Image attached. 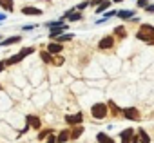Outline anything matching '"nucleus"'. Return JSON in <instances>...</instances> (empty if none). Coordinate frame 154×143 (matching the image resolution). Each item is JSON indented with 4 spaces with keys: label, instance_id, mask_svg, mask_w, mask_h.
<instances>
[{
    "label": "nucleus",
    "instance_id": "20e7f679",
    "mask_svg": "<svg viewBox=\"0 0 154 143\" xmlns=\"http://www.w3.org/2000/svg\"><path fill=\"white\" fill-rule=\"evenodd\" d=\"M114 44H116V38H114V36H103V38L100 40L98 47H100L102 51H107V49H112Z\"/></svg>",
    "mask_w": 154,
    "mask_h": 143
},
{
    "label": "nucleus",
    "instance_id": "412c9836",
    "mask_svg": "<svg viewBox=\"0 0 154 143\" xmlns=\"http://www.w3.org/2000/svg\"><path fill=\"white\" fill-rule=\"evenodd\" d=\"M96 139H98V143H114L112 141V138H109L107 134H103V132H100L98 136H96Z\"/></svg>",
    "mask_w": 154,
    "mask_h": 143
},
{
    "label": "nucleus",
    "instance_id": "473e14b6",
    "mask_svg": "<svg viewBox=\"0 0 154 143\" xmlns=\"http://www.w3.org/2000/svg\"><path fill=\"white\" fill-rule=\"evenodd\" d=\"M35 27H36V26H24V27H22V31H26V33H27V31H31V29H35Z\"/></svg>",
    "mask_w": 154,
    "mask_h": 143
},
{
    "label": "nucleus",
    "instance_id": "a211bd4d",
    "mask_svg": "<svg viewBox=\"0 0 154 143\" xmlns=\"http://www.w3.org/2000/svg\"><path fill=\"white\" fill-rule=\"evenodd\" d=\"M109 6H111V0H105V2H102L100 6H96V15H100V13H105V11H109Z\"/></svg>",
    "mask_w": 154,
    "mask_h": 143
},
{
    "label": "nucleus",
    "instance_id": "ddd939ff",
    "mask_svg": "<svg viewBox=\"0 0 154 143\" xmlns=\"http://www.w3.org/2000/svg\"><path fill=\"white\" fill-rule=\"evenodd\" d=\"M62 49H63V45L62 44H58V42H53V44H47V51L54 56V54H58V53H62Z\"/></svg>",
    "mask_w": 154,
    "mask_h": 143
},
{
    "label": "nucleus",
    "instance_id": "39448f33",
    "mask_svg": "<svg viewBox=\"0 0 154 143\" xmlns=\"http://www.w3.org/2000/svg\"><path fill=\"white\" fill-rule=\"evenodd\" d=\"M65 121L69 123V125H82V121H84V114L82 112H78V114H69V116H65Z\"/></svg>",
    "mask_w": 154,
    "mask_h": 143
},
{
    "label": "nucleus",
    "instance_id": "9b49d317",
    "mask_svg": "<svg viewBox=\"0 0 154 143\" xmlns=\"http://www.w3.org/2000/svg\"><path fill=\"white\" fill-rule=\"evenodd\" d=\"M22 13L27 17H38V15H42V9L33 8V6H26V8H22Z\"/></svg>",
    "mask_w": 154,
    "mask_h": 143
},
{
    "label": "nucleus",
    "instance_id": "72a5a7b5",
    "mask_svg": "<svg viewBox=\"0 0 154 143\" xmlns=\"http://www.w3.org/2000/svg\"><path fill=\"white\" fill-rule=\"evenodd\" d=\"M4 69H6V62H0V73H2Z\"/></svg>",
    "mask_w": 154,
    "mask_h": 143
},
{
    "label": "nucleus",
    "instance_id": "0eeeda50",
    "mask_svg": "<svg viewBox=\"0 0 154 143\" xmlns=\"http://www.w3.org/2000/svg\"><path fill=\"white\" fill-rule=\"evenodd\" d=\"M63 18H67L69 22H78V20H82V18H84V15H82L80 11H74V9H71V11H67V13L63 15Z\"/></svg>",
    "mask_w": 154,
    "mask_h": 143
},
{
    "label": "nucleus",
    "instance_id": "f8f14e48",
    "mask_svg": "<svg viewBox=\"0 0 154 143\" xmlns=\"http://www.w3.org/2000/svg\"><path fill=\"white\" fill-rule=\"evenodd\" d=\"M134 15H136V13H134L132 9H122V11H118V13H116V17H118V18H122V20H132V18H134Z\"/></svg>",
    "mask_w": 154,
    "mask_h": 143
},
{
    "label": "nucleus",
    "instance_id": "4468645a",
    "mask_svg": "<svg viewBox=\"0 0 154 143\" xmlns=\"http://www.w3.org/2000/svg\"><path fill=\"white\" fill-rule=\"evenodd\" d=\"M22 40V36H9V38H6V40H0V45L2 47H8V45H13V44H18Z\"/></svg>",
    "mask_w": 154,
    "mask_h": 143
},
{
    "label": "nucleus",
    "instance_id": "c756f323",
    "mask_svg": "<svg viewBox=\"0 0 154 143\" xmlns=\"http://www.w3.org/2000/svg\"><path fill=\"white\" fill-rule=\"evenodd\" d=\"M89 6V2H87V0H85V2H82V4H78V8H76V9H78V11H82V9H85Z\"/></svg>",
    "mask_w": 154,
    "mask_h": 143
},
{
    "label": "nucleus",
    "instance_id": "f257e3e1",
    "mask_svg": "<svg viewBox=\"0 0 154 143\" xmlns=\"http://www.w3.org/2000/svg\"><path fill=\"white\" fill-rule=\"evenodd\" d=\"M136 38L149 44V45H154V26L152 24H141L140 29L136 31Z\"/></svg>",
    "mask_w": 154,
    "mask_h": 143
},
{
    "label": "nucleus",
    "instance_id": "393cba45",
    "mask_svg": "<svg viewBox=\"0 0 154 143\" xmlns=\"http://www.w3.org/2000/svg\"><path fill=\"white\" fill-rule=\"evenodd\" d=\"M107 107L112 111V114H120V112H122V109H120V107H118L114 102H109V103H107Z\"/></svg>",
    "mask_w": 154,
    "mask_h": 143
},
{
    "label": "nucleus",
    "instance_id": "cd10ccee",
    "mask_svg": "<svg viewBox=\"0 0 154 143\" xmlns=\"http://www.w3.org/2000/svg\"><path fill=\"white\" fill-rule=\"evenodd\" d=\"M53 58H54V60H53L54 65H62V63H63V58H62V56H53Z\"/></svg>",
    "mask_w": 154,
    "mask_h": 143
},
{
    "label": "nucleus",
    "instance_id": "9d476101",
    "mask_svg": "<svg viewBox=\"0 0 154 143\" xmlns=\"http://www.w3.org/2000/svg\"><path fill=\"white\" fill-rule=\"evenodd\" d=\"M69 139H71V129H63V130H60L58 136H56V143H65V141H69Z\"/></svg>",
    "mask_w": 154,
    "mask_h": 143
},
{
    "label": "nucleus",
    "instance_id": "6ab92c4d",
    "mask_svg": "<svg viewBox=\"0 0 154 143\" xmlns=\"http://www.w3.org/2000/svg\"><path fill=\"white\" fill-rule=\"evenodd\" d=\"M40 58H42L45 63H53V54H51L49 51H44V49H42V51H40Z\"/></svg>",
    "mask_w": 154,
    "mask_h": 143
},
{
    "label": "nucleus",
    "instance_id": "dca6fc26",
    "mask_svg": "<svg viewBox=\"0 0 154 143\" xmlns=\"http://www.w3.org/2000/svg\"><path fill=\"white\" fill-rule=\"evenodd\" d=\"M0 8L6 9L8 13H13V9H15V2H13V0H0Z\"/></svg>",
    "mask_w": 154,
    "mask_h": 143
},
{
    "label": "nucleus",
    "instance_id": "5701e85b",
    "mask_svg": "<svg viewBox=\"0 0 154 143\" xmlns=\"http://www.w3.org/2000/svg\"><path fill=\"white\" fill-rule=\"evenodd\" d=\"M18 62H22V56L20 54H15L9 60H6V65H13V63H18Z\"/></svg>",
    "mask_w": 154,
    "mask_h": 143
},
{
    "label": "nucleus",
    "instance_id": "7ed1b4c3",
    "mask_svg": "<svg viewBox=\"0 0 154 143\" xmlns=\"http://www.w3.org/2000/svg\"><path fill=\"white\" fill-rule=\"evenodd\" d=\"M122 114H123V118L132 120V121H140V120H141V114H140V111H138L136 107H127V109H122Z\"/></svg>",
    "mask_w": 154,
    "mask_h": 143
},
{
    "label": "nucleus",
    "instance_id": "b1692460",
    "mask_svg": "<svg viewBox=\"0 0 154 143\" xmlns=\"http://www.w3.org/2000/svg\"><path fill=\"white\" fill-rule=\"evenodd\" d=\"M51 134H53V130H51V129H45V130H40V132H38V139L42 141V139H45V138H49Z\"/></svg>",
    "mask_w": 154,
    "mask_h": 143
},
{
    "label": "nucleus",
    "instance_id": "f03ea898",
    "mask_svg": "<svg viewBox=\"0 0 154 143\" xmlns=\"http://www.w3.org/2000/svg\"><path fill=\"white\" fill-rule=\"evenodd\" d=\"M107 114H109L107 103L98 102V103H94V105L91 107V116H93L94 120H103V118H107Z\"/></svg>",
    "mask_w": 154,
    "mask_h": 143
},
{
    "label": "nucleus",
    "instance_id": "423d86ee",
    "mask_svg": "<svg viewBox=\"0 0 154 143\" xmlns=\"http://www.w3.org/2000/svg\"><path fill=\"white\" fill-rule=\"evenodd\" d=\"M134 129H125V130H122V134H120V138H122V143H132V139H134Z\"/></svg>",
    "mask_w": 154,
    "mask_h": 143
},
{
    "label": "nucleus",
    "instance_id": "c9c22d12",
    "mask_svg": "<svg viewBox=\"0 0 154 143\" xmlns=\"http://www.w3.org/2000/svg\"><path fill=\"white\" fill-rule=\"evenodd\" d=\"M2 20H6V15H0V22H2Z\"/></svg>",
    "mask_w": 154,
    "mask_h": 143
},
{
    "label": "nucleus",
    "instance_id": "4be33fe9",
    "mask_svg": "<svg viewBox=\"0 0 154 143\" xmlns=\"http://www.w3.org/2000/svg\"><path fill=\"white\" fill-rule=\"evenodd\" d=\"M33 53H35V49H33V47H24L18 54H20V56H22V60H24L26 56H29V54H33Z\"/></svg>",
    "mask_w": 154,
    "mask_h": 143
},
{
    "label": "nucleus",
    "instance_id": "1a4fd4ad",
    "mask_svg": "<svg viewBox=\"0 0 154 143\" xmlns=\"http://www.w3.org/2000/svg\"><path fill=\"white\" fill-rule=\"evenodd\" d=\"M26 120H27V125H29L31 129H35V130H38V129L42 127V121H40V118H38V116H35V114L27 116Z\"/></svg>",
    "mask_w": 154,
    "mask_h": 143
},
{
    "label": "nucleus",
    "instance_id": "2f4dec72",
    "mask_svg": "<svg viewBox=\"0 0 154 143\" xmlns=\"http://www.w3.org/2000/svg\"><path fill=\"white\" fill-rule=\"evenodd\" d=\"M145 11H147V13H154V4H149V6L145 8Z\"/></svg>",
    "mask_w": 154,
    "mask_h": 143
},
{
    "label": "nucleus",
    "instance_id": "a878e982",
    "mask_svg": "<svg viewBox=\"0 0 154 143\" xmlns=\"http://www.w3.org/2000/svg\"><path fill=\"white\" fill-rule=\"evenodd\" d=\"M69 40H72V35H60V36L56 38L58 44H63V42H69Z\"/></svg>",
    "mask_w": 154,
    "mask_h": 143
},
{
    "label": "nucleus",
    "instance_id": "f704fd0d",
    "mask_svg": "<svg viewBox=\"0 0 154 143\" xmlns=\"http://www.w3.org/2000/svg\"><path fill=\"white\" fill-rule=\"evenodd\" d=\"M111 2H114V4H120V2H123V0H111Z\"/></svg>",
    "mask_w": 154,
    "mask_h": 143
},
{
    "label": "nucleus",
    "instance_id": "aec40b11",
    "mask_svg": "<svg viewBox=\"0 0 154 143\" xmlns=\"http://www.w3.org/2000/svg\"><path fill=\"white\" fill-rule=\"evenodd\" d=\"M114 36H118V38H125V36H127V31H125V27H123V26H118V27H114Z\"/></svg>",
    "mask_w": 154,
    "mask_h": 143
},
{
    "label": "nucleus",
    "instance_id": "2eb2a0df",
    "mask_svg": "<svg viewBox=\"0 0 154 143\" xmlns=\"http://www.w3.org/2000/svg\"><path fill=\"white\" fill-rule=\"evenodd\" d=\"M82 134H84V127L82 125H74L71 129V139H78Z\"/></svg>",
    "mask_w": 154,
    "mask_h": 143
},
{
    "label": "nucleus",
    "instance_id": "6e6552de",
    "mask_svg": "<svg viewBox=\"0 0 154 143\" xmlns=\"http://www.w3.org/2000/svg\"><path fill=\"white\" fill-rule=\"evenodd\" d=\"M67 29V26L65 24H60V26H53V31L49 33V38H53V40H56L60 35H63V31Z\"/></svg>",
    "mask_w": 154,
    "mask_h": 143
},
{
    "label": "nucleus",
    "instance_id": "f3484780",
    "mask_svg": "<svg viewBox=\"0 0 154 143\" xmlns=\"http://www.w3.org/2000/svg\"><path fill=\"white\" fill-rule=\"evenodd\" d=\"M138 138H140V143H150V136L145 132V129H138Z\"/></svg>",
    "mask_w": 154,
    "mask_h": 143
},
{
    "label": "nucleus",
    "instance_id": "7c9ffc66",
    "mask_svg": "<svg viewBox=\"0 0 154 143\" xmlns=\"http://www.w3.org/2000/svg\"><path fill=\"white\" fill-rule=\"evenodd\" d=\"M89 4H93V6H100L102 2H105V0H87Z\"/></svg>",
    "mask_w": 154,
    "mask_h": 143
},
{
    "label": "nucleus",
    "instance_id": "c85d7f7f",
    "mask_svg": "<svg viewBox=\"0 0 154 143\" xmlns=\"http://www.w3.org/2000/svg\"><path fill=\"white\" fill-rule=\"evenodd\" d=\"M116 13H118V11H111V9H109V11H105V17H103V18H105V20H109V18H111V17H114Z\"/></svg>",
    "mask_w": 154,
    "mask_h": 143
},
{
    "label": "nucleus",
    "instance_id": "bb28decb",
    "mask_svg": "<svg viewBox=\"0 0 154 143\" xmlns=\"http://www.w3.org/2000/svg\"><path fill=\"white\" fill-rule=\"evenodd\" d=\"M136 4H138V8H143L145 9L149 6V0H136Z\"/></svg>",
    "mask_w": 154,
    "mask_h": 143
}]
</instances>
